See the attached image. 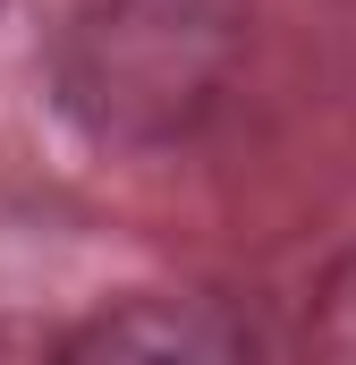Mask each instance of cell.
Listing matches in <instances>:
<instances>
[{
  "mask_svg": "<svg viewBox=\"0 0 356 365\" xmlns=\"http://www.w3.org/2000/svg\"><path fill=\"white\" fill-rule=\"evenodd\" d=\"M43 365H263V340L204 289H127L77 314Z\"/></svg>",
  "mask_w": 356,
  "mask_h": 365,
  "instance_id": "obj_2",
  "label": "cell"
},
{
  "mask_svg": "<svg viewBox=\"0 0 356 365\" xmlns=\"http://www.w3.org/2000/svg\"><path fill=\"white\" fill-rule=\"evenodd\" d=\"M305 365H356V247L305 297Z\"/></svg>",
  "mask_w": 356,
  "mask_h": 365,
  "instance_id": "obj_3",
  "label": "cell"
},
{
  "mask_svg": "<svg viewBox=\"0 0 356 365\" xmlns=\"http://www.w3.org/2000/svg\"><path fill=\"white\" fill-rule=\"evenodd\" d=\"M0 9H9V0H0Z\"/></svg>",
  "mask_w": 356,
  "mask_h": 365,
  "instance_id": "obj_4",
  "label": "cell"
},
{
  "mask_svg": "<svg viewBox=\"0 0 356 365\" xmlns=\"http://www.w3.org/2000/svg\"><path fill=\"white\" fill-rule=\"evenodd\" d=\"M246 0H77L51 34V102L102 153H170L238 86Z\"/></svg>",
  "mask_w": 356,
  "mask_h": 365,
  "instance_id": "obj_1",
  "label": "cell"
}]
</instances>
